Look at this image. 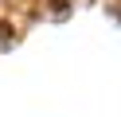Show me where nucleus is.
Wrapping results in <instances>:
<instances>
[{
	"instance_id": "nucleus-1",
	"label": "nucleus",
	"mask_w": 121,
	"mask_h": 117,
	"mask_svg": "<svg viewBox=\"0 0 121 117\" xmlns=\"http://www.w3.org/2000/svg\"><path fill=\"white\" fill-rule=\"evenodd\" d=\"M51 12H55V16H66V0H51Z\"/></svg>"
},
{
	"instance_id": "nucleus-2",
	"label": "nucleus",
	"mask_w": 121,
	"mask_h": 117,
	"mask_svg": "<svg viewBox=\"0 0 121 117\" xmlns=\"http://www.w3.org/2000/svg\"><path fill=\"white\" fill-rule=\"evenodd\" d=\"M12 39V31H8V23H0V43H8Z\"/></svg>"
}]
</instances>
